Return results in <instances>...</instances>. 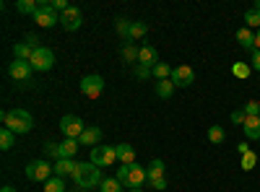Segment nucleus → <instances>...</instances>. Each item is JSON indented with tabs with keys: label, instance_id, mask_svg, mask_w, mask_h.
Returning <instances> with one entry per match:
<instances>
[{
	"label": "nucleus",
	"instance_id": "nucleus-1",
	"mask_svg": "<svg viewBox=\"0 0 260 192\" xmlns=\"http://www.w3.org/2000/svg\"><path fill=\"white\" fill-rule=\"evenodd\" d=\"M0 117H3V127L13 130L16 135H26L34 127V120H31V114L26 109H11V112H3Z\"/></svg>",
	"mask_w": 260,
	"mask_h": 192
},
{
	"label": "nucleus",
	"instance_id": "nucleus-2",
	"mask_svg": "<svg viewBox=\"0 0 260 192\" xmlns=\"http://www.w3.org/2000/svg\"><path fill=\"white\" fill-rule=\"evenodd\" d=\"M73 179H76V187L89 189V187H99V184L104 182V174H102V169L94 166L91 161H86V164L78 161V169H76Z\"/></svg>",
	"mask_w": 260,
	"mask_h": 192
},
{
	"label": "nucleus",
	"instance_id": "nucleus-3",
	"mask_svg": "<svg viewBox=\"0 0 260 192\" xmlns=\"http://www.w3.org/2000/svg\"><path fill=\"white\" fill-rule=\"evenodd\" d=\"M52 172H55V169L45 159H37V161H29L26 164V179L29 182H47L52 177Z\"/></svg>",
	"mask_w": 260,
	"mask_h": 192
},
{
	"label": "nucleus",
	"instance_id": "nucleus-4",
	"mask_svg": "<svg viewBox=\"0 0 260 192\" xmlns=\"http://www.w3.org/2000/svg\"><path fill=\"white\" fill-rule=\"evenodd\" d=\"M29 62H31V68H34L37 73H47V70L55 65V52L47 50V47H37Z\"/></svg>",
	"mask_w": 260,
	"mask_h": 192
},
{
	"label": "nucleus",
	"instance_id": "nucleus-5",
	"mask_svg": "<svg viewBox=\"0 0 260 192\" xmlns=\"http://www.w3.org/2000/svg\"><path fill=\"white\" fill-rule=\"evenodd\" d=\"M117 161V151H115V145H96L91 148V164L104 169V166H112Z\"/></svg>",
	"mask_w": 260,
	"mask_h": 192
},
{
	"label": "nucleus",
	"instance_id": "nucleus-6",
	"mask_svg": "<svg viewBox=\"0 0 260 192\" xmlns=\"http://www.w3.org/2000/svg\"><path fill=\"white\" fill-rule=\"evenodd\" d=\"M34 21L42 29H52V26L60 24V16H57V11H52L50 3H39V11L34 13Z\"/></svg>",
	"mask_w": 260,
	"mask_h": 192
},
{
	"label": "nucleus",
	"instance_id": "nucleus-7",
	"mask_svg": "<svg viewBox=\"0 0 260 192\" xmlns=\"http://www.w3.org/2000/svg\"><path fill=\"white\" fill-rule=\"evenodd\" d=\"M60 130H62V135L65 138H81V133L86 130V125H83V120L81 117H76V114H65L62 120H60Z\"/></svg>",
	"mask_w": 260,
	"mask_h": 192
},
{
	"label": "nucleus",
	"instance_id": "nucleus-8",
	"mask_svg": "<svg viewBox=\"0 0 260 192\" xmlns=\"http://www.w3.org/2000/svg\"><path fill=\"white\" fill-rule=\"evenodd\" d=\"M78 89H81L83 96L96 99V96L104 91V78H102V75H83L81 83H78Z\"/></svg>",
	"mask_w": 260,
	"mask_h": 192
},
{
	"label": "nucleus",
	"instance_id": "nucleus-9",
	"mask_svg": "<svg viewBox=\"0 0 260 192\" xmlns=\"http://www.w3.org/2000/svg\"><path fill=\"white\" fill-rule=\"evenodd\" d=\"M175 86H180V89H187V86H192L195 83V70L190 68V65H177L175 70H172V78H169Z\"/></svg>",
	"mask_w": 260,
	"mask_h": 192
},
{
	"label": "nucleus",
	"instance_id": "nucleus-10",
	"mask_svg": "<svg viewBox=\"0 0 260 192\" xmlns=\"http://www.w3.org/2000/svg\"><path fill=\"white\" fill-rule=\"evenodd\" d=\"M81 24H83V13L78 11V8H68L65 13H60V26L65 29V31H76V29H81Z\"/></svg>",
	"mask_w": 260,
	"mask_h": 192
},
{
	"label": "nucleus",
	"instance_id": "nucleus-11",
	"mask_svg": "<svg viewBox=\"0 0 260 192\" xmlns=\"http://www.w3.org/2000/svg\"><path fill=\"white\" fill-rule=\"evenodd\" d=\"M31 73H34L31 62H24V60H13L11 65H8V75H11L13 81H29Z\"/></svg>",
	"mask_w": 260,
	"mask_h": 192
},
{
	"label": "nucleus",
	"instance_id": "nucleus-12",
	"mask_svg": "<svg viewBox=\"0 0 260 192\" xmlns=\"http://www.w3.org/2000/svg\"><path fill=\"white\" fill-rule=\"evenodd\" d=\"M143 182H148V172L141 166V164H130V177H127V184L130 189H141Z\"/></svg>",
	"mask_w": 260,
	"mask_h": 192
},
{
	"label": "nucleus",
	"instance_id": "nucleus-13",
	"mask_svg": "<svg viewBox=\"0 0 260 192\" xmlns=\"http://www.w3.org/2000/svg\"><path fill=\"white\" fill-rule=\"evenodd\" d=\"M159 52H156V47H151V45H143L141 50H138V65H146V68H154V65H159Z\"/></svg>",
	"mask_w": 260,
	"mask_h": 192
},
{
	"label": "nucleus",
	"instance_id": "nucleus-14",
	"mask_svg": "<svg viewBox=\"0 0 260 192\" xmlns=\"http://www.w3.org/2000/svg\"><path fill=\"white\" fill-rule=\"evenodd\" d=\"M55 177H73L76 174V169H78V161H73V159H60V161H55Z\"/></svg>",
	"mask_w": 260,
	"mask_h": 192
},
{
	"label": "nucleus",
	"instance_id": "nucleus-15",
	"mask_svg": "<svg viewBox=\"0 0 260 192\" xmlns=\"http://www.w3.org/2000/svg\"><path fill=\"white\" fill-rule=\"evenodd\" d=\"M115 151H117V161L120 164H136V148L130 145V143H117L115 145Z\"/></svg>",
	"mask_w": 260,
	"mask_h": 192
},
{
	"label": "nucleus",
	"instance_id": "nucleus-16",
	"mask_svg": "<svg viewBox=\"0 0 260 192\" xmlns=\"http://www.w3.org/2000/svg\"><path fill=\"white\" fill-rule=\"evenodd\" d=\"M78 143L96 148V145L102 143V130H99V127H86V130L81 133V138H78Z\"/></svg>",
	"mask_w": 260,
	"mask_h": 192
},
{
	"label": "nucleus",
	"instance_id": "nucleus-17",
	"mask_svg": "<svg viewBox=\"0 0 260 192\" xmlns=\"http://www.w3.org/2000/svg\"><path fill=\"white\" fill-rule=\"evenodd\" d=\"M242 130H245L247 140H260V117H247L245 125H242Z\"/></svg>",
	"mask_w": 260,
	"mask_h": 192
},
{
	"label": "nucleus",
	"instance_id": "nucleus-18",
	"mask_svg": "<svg viewBox=\"0 0 260 192\" xmlns=\"http://www.w3.org/2000/svg\"><path fill=\"white\" fill-rule=\"evenodd\" d=\"M237 45L240 47H245V50H255V34H252V29H247V26H242L240 31H237Z\"/></svg>",
	"mask_w": 260,
	"mask_h": 192
},
{
	"label": "nucleus",
	"instance_id": "nucleus-19",
	"mask_svg": "<svg viewBox=\"0 0 260 192\" xmlns=\"http://www.w3.org/2000/svg\"><path fill=\"white\" fill-rule=\"evenodd\" d=\"M78 140L76 138H65L62 143H60V159H73L76 156V151H78Z\"/></svg>",
	"mask_w": 260,
	"mask_h": 192
},
{
	"label": "nucleus",
	"instance_id": "nucleus-20",
	"mask_svg": "<svg viewBox=\"0 0 260 192\" xmlns=\"http://www.w3.org/2000/svg\"><path fill=\"white\" fill-rule=\"evenodd\" d=\"M164 161L161 159H154L148 166H146V172H148V182H154V179H164Z\"/></svg>",
	"mask_w": 260,
	"mask_h": 192
},
{
	"label": "nucleus",
	"instance_id": "nucleus-21",
	"mask_svg": "<svg viewBox=\"0 0 260 192\" xmlns=\"http://www.w3.org/2000/svg\"><path fill=\"white\" fill-rule=\"evenodd\" d=\"M31 55H34V47H31V45H26V42H18V45H13V57H16V60L29 62V60H31Z\"/></svg>",
	"mask_w": 260,
	"mask_h": 192
},
{
	"label": "nucleus",
	"instance_id": "nucleus-22",
	"mask_svg": "<svg viewBox=\"0 0 260 192\" xmlns=\"http://www.w3.org/2000/svg\"><path fill=\"white\" fill-rule=\"evenodd\" d=\"M175 83H172V81H156V86H154V91H156V96L159 99H169L172 94H175Z\"/></svg>",
	"mask_w": 260,
	"mask_h": 192
},
{
	"label": "nucleus",
	"instance_id": "nucleus-23",
	"mask_svg": "<svg viewBox=\"0 0 260 192\" xmlns=\"http://www.w3.org/2000/svg\"><path fill=\"white\" fill-rule=\"evenodd\" d=\"M208 140H211L213 145L224 143V140H226V130H224L221 125H211V127H208Z\"/></svg>",
	"mask_w": 260,
	"mask_h": 192
},
{
	"label": "nucleus",
	"instance_id": "nucleus-24",
	"mask_svg": "<svg viewBox=\"0 0 260 192\" xmlns=\"http://www.w3.org/2000/svg\"><path fill=\"white\" fill-rule=\"evenodd\" d=\"M172 70H175V68H169L167 62H159V65L151 68V73H154L156 81H169V78H172Z\"/></svg>",
	"mask_w": 260,
	"mask_h": 192
},
{
	"label": "nucleus",
	"instance_id": "nucleus-25",
	"mask_svg": "<svg viewBox=\"0 0 260 192\" xmlns=\"http://www.w3.org/2000/svg\"><path fill=\"white\" fill-rule=\"evenodd\" d=\"M138 50H141V47H136L133 42H125V47H122V60L136 62V65H138Z\"/></svg>",
	"mask_w": 260,
	"mask_h": 192
},
{
	"label": "nucleus",
	"instance_id": "nucleus-26",
	"mask_svg": "<svg viewBox=\"0 0 260 192\" xmlns=\"http://www.w3.org/2000/svg\"><path fill=\"white\" fill-rule=\"evenodd\" d=\"M16 11L24 13V16H34V13L39 11V6L34 3V0H18V3H16Z\"/></svg>",
	"mask_w": 260,
	"mask_h": 192
},
{
	"label": "nucleus",
	"instance_id": "nucleus-27",
	"mask_svg": "<svg viewBox=\"0 0 260 192\" xmlns=\"http://www.w3.org/2000/svg\"><path fill=\"white\" fill-rule=\"evenodd\" d=\"M146 34H148V26L143 24V21H133V26H130V42L143 39Z\"/></svg>",
	"mask_w": 260,
	"mask_h": 192
},
{
	"label": "nucleus",
	"instance_id": "nucleus-28",
	"mask_svg": "<svg viewBox=\"0 0 260 192\" xmlns=\"http://www.w3.org/2000/svg\"><path fill=\"white\" fill-rule=\"evenodd\" d=\"M232 73H234L237 78L247 81V78H250V73H252V65H247V62H234V65H232Z\"/></svg>",
	"mask_w": 260,
	"mask_h": 192
},
{
	"label": "nucleus",
	"instance_id": "nucleus-29",
	"mask_svg": "<svg viewBox=\"0 0 260 192\" xmlns=\"http://www.w3.org/2000/svg\"><path fill=\"white\" fill-rule=\"evenodd\" d=\"M13 140H16V133L8 130V127H3V130H0V148L8 151V148H13Z\"/></svg>",
	"mask_w": 260,
	"mask_h": 192
},
{
	"label": "nucleus",
	"instance_id": "nucleus-30",
	"mask_svg": "<svg viewBox=\"0 0 260 192\" xmlns=\"http://www.w3.org/2000/svg\"><path fill=\"white\" fill-rule=\"evenodd\" d=\"M130 26H133V21H127V18H117V24H115L117 34H120L125 42H130Z\"/></svg>",
	"mask_w": 260,
	"mask_h": 192
},
{
	"label": "nucleus",
	"instance_id": "nucleus-31",
	"mask_svg": "<svg viewBox=\"0 0 260 192\" xmlns=\"http://www.w3.org/2000/svg\"><path fill=\"white\" fill-rule=\"evenodd\" d=\"M45 192H65L62 177H50V179L45 182Z\"/></svg>",
	"mask_w": 260,
	"mask_h": 192
},
{
	"label": "nucleus",
	"instance_id": "nucleus-32",
	"mask_svg": "<svg viewBox=\"0 0 260 192\" xmlns=\"http://www.w3.org/2000/svg\"><path fill=\"white\" fill-rule=\"evenodd\" d=\"M240 166H242V172H252V169L257 166V153H255V151H247V153L242 156V164H240Z\"/></svg>",
	"mask_w": 260,
	"mask_h": 192
},
{
	"label": "nucleus",
	"instance_id": "nucleus-33",
	"mask_svg": "<svg viewBox=\"0 0 260 192\" xmlns=\"http://www.w3.org/2000/svg\"><path fill=\"white\" fill-rule=\"evenodd\" d=\"M245 24H247V29H260V11L250 8L245 13Z\"/></svg>",
	"mask_w": 260,
	"mask_h": 192
},
{
	"label": "nucleus",
	"instance_id": "nucleus-34",
	"mask_svg": "<svg viewBox=\"0 0 260 192\" xmlns=\"http://www.w3.org/2000/svg\"><path fill=\"white\" fill-rule=\"evenodd\" d=\"M99 192H122V184L117 179H104L99 184Z\"/></svg>",
	"mask_w": 260,
	"mask_h": 192
},
{
	"label": "nucleus",
	"instance_id": "nucleus-35",
	"mask_svg": "<svg viewBox=\"0 0 260 192\" xmlns=\"http://www.w3.org/2000/svg\"><path fill=\"white\" fill-rule=\"evenodd\" d=\"M245 114H247V117H260V101H255V99L247 101V104H245Z\"/></svg>",
	"mask_w": 260,
	"mask_h": 192
},
{
	"label": "nucleus",
	"instance_id": "nucleus-36",
	"mask_svg": "<svg viewBox=\"0 0 260 192\" xmlns=\"http://www.w3.org/2000/svg\"><path fill=\"white\" fill-rule=\"evenodd\" d=\"M45 153L55 161H60V143H45Z\"/></svg>",
	"mask_w": 260,
	"mask_h": 192
},
{
	"label": "nucleus",
	"instance_id": "nucleus-37",
	"mask_svg": "<svg viewBox=\"0 0 260 192\" xmlns=\"http://www.w3.org/2000/svg\"><path fill=\"white\" fill-rule=\"evenodd\" d=\"M127 177H130V166H127V164H120V169H117V177H115V179H117L120 184H127Z\"/></svg>",
	"mask_w": 260,
	"mask_h": 192
},
{
	"label": "nucleus",
	"instance_id": "nucleus-38",
	"mask_svg": "<svg viewBox=\"0 0 260 192\" xmlns=\"http://www.w3.org/2000/svg\"><path fill=\"white\" fill-rule=\"evenodd\" d=\"M136 78H141V81H148L151 75H154V73H151V68H146V65H136Z\"/></svg>",
	"mask_w": 260,
	"mask_h": 192
},
{
	"label": "nucleus",
	"instance_id": "nucleus-39",
	"mask_svg": "<svg viewBox=\"0 0 260 192\" xmlns=\"http://www.w3.org/2000/svg\"><path fill=\"white\" fill-rule=\"evenodd\" d=\"M245 120H247L245 109H237V112H232V122H234V125H240V127H242V125H245Z\"/></svg>",
	"mask_w": 260,
	"mask_h": 192
},
{
	"label": "nucleus",
	"instance_id": "nucleus-40",
	"mask_svg": "<svg viewBox=\"0 0 260 192\" xmlns=\"http://www.w3.org/2000/svg\"><path fill=\"white\" fill-rule=\"evenodd\" d=\"M50 6H52V11H60V13H65L71 6L65 3V0H50Z\"/></svg>",
	"mask_w": 260,
	"mask_h": 192
},
{
	"label": "nucleus",
	"instance_id": "nucleus-41",
	"mask_svg": "<svg viewBox=\"0 0 260 192\" xmlns=\"http://www.w3.org/2000/svg\"><path fill=\"white\" fill-rule=\"evenodd\" d=\"M252 70L260 73V50H252Z\"/></svg>",
	"mask_w": 260,
	"mask_h": 192
},
{
	"label": "nucleus",
	"instance_id": "nucleus-42",
	"mask_svg": "<svg viewBox=\"0 0 260 192\" xmlns=\"http://www.w3.org/2000/svg\"><path fill=\"white\" fill-rule=\"evenodd\" d=\"M154 189H167V179H154V182H148Z\"/></svg>",
	"mask_w": 260,
	"mask_h": 192
},
{
	"label": "nucleus",
	"instance_id": "nucleus-43",
	"mask_svg": "<svg viewBox=\"0 0 260 192\" xmlns=\"http://www.w3.org/2000/svg\"><path fill=\"white\" fill-rule=\"evenodd\" d=\"M37 42H39V39H37L34 34H26V45H31V47L37 50V47H39V45H37Z\"/></svg>",
	"mask_w": 260,
	"mask_h": 192
},
{
	"label": "nucleus",
	"instance_id": "nucleus-44",
	"mask_svg": "<svg viewBox=\"0 0 260 192\" xmlns=\"http://www.w3.org/2000/svg\"><path fill=\"white\" fill-rule=\"evenodd\" d=\"M237 151H240V156H245V153H247V151H250V145H247V143H245V140H242V143H240V145H237Z\"/></svg>",
	"mask_w": 260,
	"mask_h": 192
},
{
	"label": "nucleus",
	"instance_id": "nucleus-45",
	"mask_svg": "<svg viewBox=\"0 0 260 192\" xmlns=\"http://www.w3.org/2000/svg\"><path fill=\"white\" fill-rule=\"evenodd\" d=\"M255 50H260V29L255 31Z\"/></svg>",
	"mask_w": 260,
	"mask_h": 192
},
{
	"label": "nucleus",
	"instance_id": "nucleus-46",
	"mask_svg": "<svg viewBox=\"0 0 260 192\" xmlns=\"http://www.w3.org/2000/svg\"><path fill=\"white\" fill-rule=\"evenodd\" d=\"M0 192H16V187H3V189H0Z\"/></svg>",
	"mask_w": 260,
	"mask_h": 192
},
{
	"label": "nucleus",
	"instance_id": "nucleus-47",
	"mask_svg": "<svg viewBox=\"0 0 260 192\" xmlns=\"http://www.w3.org/2000/svg\"><path fill=\"white\" fill-rule=\"evenodd\" d=\"M255 11H260V0H255V6H252Z\"/></svg>",
	"mask_w": 260,
	"mask_h": 192
},
{
	"label": "nucleus",
	"instance_id": "nucleus-48",
	"mask_svg": "<svg viewBox=\"0 0 260 192\" xmlns=\"http://www.w3.org/2000/svg\"><path fill=\"white\" fill-rule=\"evenodd\" d=\"M127 192H143V189H127Z\"/></svg>",
	"mask_w": 260,
	"mask_h": 192
}]
</instances>
